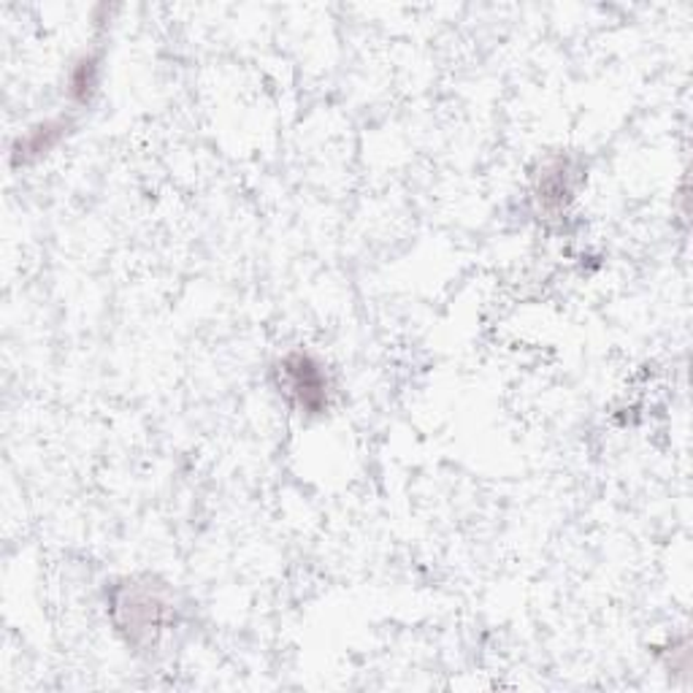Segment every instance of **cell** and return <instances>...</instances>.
Listing matches in <instances>:
<instances>
[{
  "label": "cell",
  "mask_w": 693,
  "mask_h": 693,
  "mask_svg": "<svg viewBox=\"0 0 693 693\" xmlns=\"http://www.w3.org/2000/svg\"><path fill=\"white\" fill-rule=\"evenodd\" d=\"M284 393L304 412H323L328 406V377L309 352H290L279 363Z\"/></svg>",
  "instance_id": "6da1fadb"
},
{
  "label": "cell",
  "mask_w": 693,
  "mask_h": 693,
  "mask_svg": "<svg viewBox=\"0 0 693 693\" xmlns=\"http://www.w3.org/2000/svg\"><path fill=\"white\" fill-rule=\"evenodd\" d=\"M114 609L117 615H125V618H120V625L131 631V640L153 636L155 631L163 629L166 605L153 594V588L125 591L122 596H117Z\"/></svg>",
  "instance_id": "7a4b0ae2"
},
{
  "label": "cell",
  "mask_w": 693,
  "mask_h": 693,
  "mask_svg": "<svg viewBox=\"0 0 693 693\" xmlns=\"http://www.w3.org/2000/svg\"><path fill=\"white\" fill-rule=\"evenodd\" d=\"M63 131H65L63 122H44V125L33 127L25 138H20L14 155L16 158L27 160V158H36V155L41 153H49V149L60 142Z\"/></svg>",
  "instance_id": "3957f363"
},
{
  "label": "cell",
  "mask_w": 693,
  "mask_h": 693,
  "mask_svg": "<svg viewBox=\"0 0 693 693\" xmlns=\"http://www.w3.org/2000/svg\"><path fill=\"white\" fill-rule=\"evenodd\" d=\"M95 85H98V63L93 58H85L71 74V93L80 100H87Z\"/></svg>",
  "instance_id": "277c9868"
}]
</instances>
